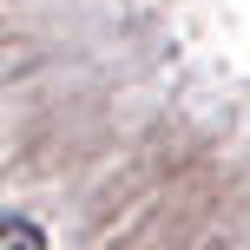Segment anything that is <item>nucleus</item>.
<instances>
[{
    "label": "nucleus",
    "instance_id": "obj_1",
    "mask_svg": "<svg viewBox=\"0 0 250 250\" xmlns=\"http://www.w3.org/2000/svg\"><path fill=\"white\" fill-rule=\"evenodd\" d=\"M0 250H46V237H40V224H26V217L0 211Z\"/></svg>",
    "mask_w": 250,
    "mask_h": 250
}]
</instances>
